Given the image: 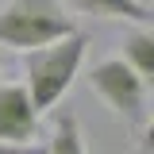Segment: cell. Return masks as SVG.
I'll list each match as a JSON object with an SVG mask.
<instances>
[{
  "mask_svg": "<svg viewBox=\"0 0 154 154\" xmlns=\"http://www.w3.org/2000/svg\"><path fill=\"white\" fill-rule=\"evenodd\" d=\"M85 50H89V38L81 31L62 35L54 42H42L35 50H23V89H27L38 116L50 112L58 100L69 93L73 77L81 73Z\"/></svg>",
  "mask_w": 154,
  "mask_h": 154,
  "instance_id": "6da1fadb",
  "label": "cell"
},
{
  "mask_svg": "<svg viewBox=\"0 0 154 154\" xmlns=\"http://www.w3.org/2000/svg\"><path fill=\"white\" fill-rule=\"evenodd\" d=\"M0 154H46V146L42 143H0Z\"/></svg>",
  "mask_w": 154,
  "mask_h": 154,
  "instance_id": "ba28073f",
  "label": "cell"
},
{
  "mask_svg": "<svg viewBox=\"0 0 154 154\" xmlns=\"http://www.w3.org/2000/svg\"><path fill=\"white\" fill-rule=\"evenodd\" d=\"M146 4H150V0H146Z\"/></svg>",
  "mask_w": 154,
  "mask_h": 154,
  "instance_id": "9c48e42d",
  "label": "cell"
},
{
  "mask_svg": "<svg viewBox=\"0 0 154 154\" xmlns=\"http://www.w3.org/2000/svg\"><path fill=\"white\" fill-rule=\"evenodd\" d=\"M73 12L96 19H127V23H146L150 19V4L146 0H66Z\"/></svg>",
  "mask_w": 154,
  "mask_h": 154,
  "instance_id": "5b68a950",
  "label": "cell"
},
{
  "mask_svg": "<svg viewBox=\"0 0 154 154\" xmlns=\"http://www.w3.org/2000/svg\"><path fill=\"white\" fill-rule=\"evenodd\" d=\"M0 4H4V0H0Z\"/></svg>",
  "mask_w": 154,
  "mask_h": 154,
  "instance_id": "30bf717a",
  "label": "cell"
},
{
  "mask_svg": "<svg viewBox=\"0 0 154 154\" xmlns=\"http://www.w3.org/2000/svg\"><path fill=\"white\" fill-rule=\"evenodd\" d=\"M38 139V112L23 81H4L0 85V143H35Z\"/></svg>",
  "mask_w": 154,
  "mask_h": 154,
  "instance_id": "277c9868",
  "label": "cell"
},
{
  "mask_svg": "<svg viewBox=\"0 0 154 154\" xmlns=\"http://www.w3.org/2000/svg\"><path fill=\"white\" fill-rule=\"evenodd\" d=\"M73 31V16L62 8V0H4L0 4V46L8 50L23 54Z\"/></svg>",
  "mask_w": 154,
  "mask_h": 154,
  "instance_id": "7a4b0ae2",
  "label": "cell"
},
{
  "mask_svg": "<svg viewBox=\"0 0 154 154\" xmlns=\"http://www.w3.org/2000/svg\"><path fill=\"white\" fill-rule=\"evenodd\" d=\"M46 154H89L73 108H62V112L54 116V135H50V143H46Z\"/></svg>",
  "mask_w": 154,
  "mask_h": 154,
  "instance_id": "52a82bcc",
  "label": "cell"
},
{
  "mask_svg": "<svg viewBox=\"0 0 154 154\" xmlns=\"http://www.w3.org/2000/svg\"><path fill=\"white\" fill-rule=\"evenodd\" d=\"M89 89H93L108 112L127 127L131 135H143L146 131V119H150V85L135 73L123 58H100L93 69H89Z\"/></svg>",
  "mask_w": 154,
  "mask_h": 154,
  "instance_id": "3957f363",
  "label": "cell"
},
{
  "mask_svg": "<svg viewBox=\"0 0 154 154\" xmlns=\"http://www.w3.org/2000/svg\"><path fill=\"white\" fill-rule=\"evenodd\" d=\"M119 58H123L146 85H154V35L150 31H127V35H123V54Z\"/></svg>",
  "mask_w": 154,
  "mask_h": 154,
  "instance_id": "8992f818",
  "label": "cell"
}]
</instances>
